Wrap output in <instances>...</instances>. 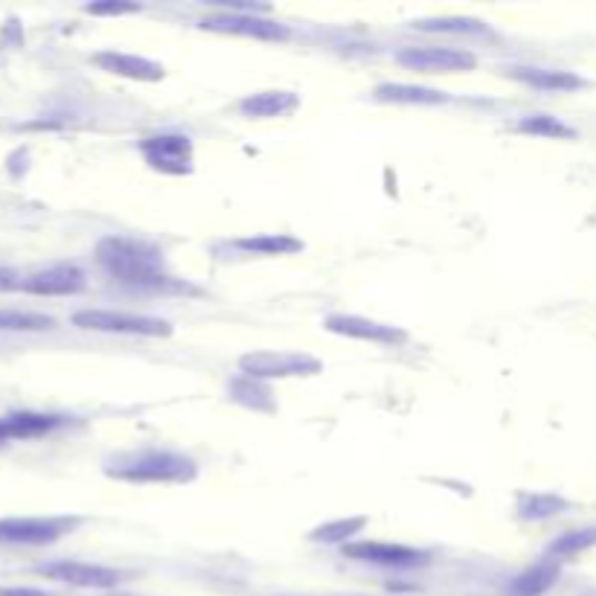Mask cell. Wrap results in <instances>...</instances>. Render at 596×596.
<instances>
[{"label": "cell", "mask_w": 596, "mask_h": 596, "mask_svg": "<svg viewBox=\"0 0 596 596\" xmlns=\"http://www.w3.org/2000/svg\"><path fill=\"white\" fill-rule=\"evenodd\" d=\"M396 62L416 73H472L477 55L463 47H402Z\"/></svg>", "instance_id": "cell-7"}, {"label": "cell", "mask_w": 596, "mask_h": 596, "mask_svg": "<svg viewBox=\"0 0 596 596\" xmlns=\"http://www.w3.org/2000/svg\"><path fill=\"white\" fill-rule=\"evenodd\" d=\"M373 97L378 102H393V105H443L452 97L440 88H425V84L407 82H384L375 84Z\"/></svg>", "instance_id": "cell-17"}, {"label": "cell", "mask_w": 596, "mask_h": 596, "mask_svg": "<svg viewBox=\"0 0 596 596\" xmlns=\"http://www.w3.org/2000/svg\"><path fill=\"white\" fill-rule=\"evenodd\" d=\"M0 596H50L41 588H0Z\"/></svg>", "instance_id": "cell-28"}, {"label": "cell", "mask_w": 596, "mask_h": 596, "mask_svg": "<svg viewBox=\"0 0 596 596\" xmlns=\"http://www.w3.org/2000/svg\"><path fill=\"white\" fill-rule=\"evenodd\" d=\"M582 596H596V588H588V590H585V594H582Z\"/></svg>", "instance_id": "cell-29"}, {"label": "cell", "mask_w": 596, "mask_h": 596, "mask_svg": "<svg viewBox=\"0 0 596 596\" xmlns=\"http://www.w3.org/2000/svg\"><path fill=\"white\" fill-rule=\"evenodd\" d=\"M230 248L245 256H291L303 251V242L289 233H260V236L236 239Z\"/></svg>", "instance_id": "cell-19"}, {"label": "cell", "mask_w": 596, "mask_h": 596, "mask_svg": "<svg viewBox=\"0 0 596 596\" xmlns=\"http://www.w3.org/2000/svg\"><path fill=\"white\" fill-rule=\"evenodd\" d=\"M239 370L256 382H280V378H312L323 373V361L297 350H253L239 358Z\"/></svg>", "instance_id": "cell-3"}, {"label": "cell", "mask_w": 596, "mask_h": 596, "mask_svg": "<svg viewBox=\"0 0 596 596\" xmlns=\"http://www.w3.org/2000/svg\"><path fill=\"white\" fill-rule=\"evenodd\" d=\"M515 509L524 521H550L565 513L567 501L553 495V492H524V495H518Z\"/></svg>", "instance_id": "cell-20"}, {"label": "cell", "mask_w": 596, "mask_h": 596, "mask_svg": "<svg viewBox=\"0 0 596 596\" xmlns=\"http://www.w3.org/2000/svg\"><path fill=\"white\" fill-rule=\"evenodd\" d=\"M138 149L143 161L161 175L181 178L195 169V145H192L190 134H175V131L152 134V138L140 140Z\"/></svg>", "instance_id": "cell-6"}, {"label": "cell", "mask_w": 596, "mask_h": 596, "mask_svg": "<svg viewBox=\"0 0 596 596\" xmlns=\"http://www.w3.org/2000/svg\"><path fill=\"white\" fill-rule=\"evenodd\" d=\"M515 129L521 134H533V138H550V140H574L576 131L567 123H562L558 117L553 114H527L521 117Z\"/></svg>", "instance_id": "cell-24"}, {"label": "cell", "mask_w": 596, "mask_h": 596, "mask_svg": "<svg viewBox=\"0 0 596 596\" xmlns=\"http://www.w3.org/2000/svg\"><path fill=\"white\" fill-rule=\"evenodd\" d=\"M506 77H513L515 82L527 84V88H535V91H547V93H570L579 91L585 79L570 73V70H558V68H513L506 70Z\"/></svg>", "instance_id": "cell-16"}, {"label": "cell", "mask_w": 596, "mask_h": 596, "mask_svg": "<svg viewBox=\"0 0 596 596\" xmlns=\"http://www.w3.org/2000/svg\"><path fill=\"white\" fill-rule=\"evenodd\" d=\"M73 326L88 332H114V335H140V337H169L172 323L152 314L114 312V309H84L73 314Z\"/></svg>", "instance_id": "cell-4"}, {"label": "cell", "mask_w": 596, "mask_h": 596, "mask_svg": "<svg viewBox=\"0 0 596 596\" xmlns=\"http://www.w3.org/2000/svg\"><path fill=\"white\" fill-rule=\"evenodd\" d=\"M346 558L352 562H364V565L378 567H396V570H407V567H422L428 562V553L407 547V544H391V542H370V538H358L341 547Z\"/></svg>", "instance_id": "cell-11"}, {"label": "cell", "mask_w": 596, "mask_h": 596, "mask_svg": "<svg viewBox=\"0 0 596 596\" xmlns=\"http://www.w3.org/2000/svg\"><path fill=\"white\" fill-rule=\"evenodd\" d=\"M55 330V317L41 312H21V309H0V332H50Z\"/></svg>", "instance_id": "cell-25"}, {"label": "cell", "mask_w": 596, "mask_h": 596, "mask_svg": "<svg viewBox=\"0 0 596 596\" xmlns=\"http://www.w3.org/2000/svg\"><path fill=\"white\" fill-rule=\"evenodd\" d=\"M36 574L47 576L53 582H64L70 588H91V590H108L117 588L125 579L120 570L105 565H91V562H77V558H62V562H50V565H39Z\"/></svg>", "instance_id": "cell-10"}, {"label": "cell", "mask_w": 596, "mask_h": 596, "mask_svg": "<svg viewBox=\"0 0 596 596\" xmlns=\"http://www.w3.org/2000/svg\"><path fill=\"white\" fill-rule=\"evenodd\" d=\"M140 9L143 7H138V3H88V7H84V12H88V16L117 18V16H138Z\"/></svg>", "instance_id": "cell-26"}, {"label": "cell", "mask_w": 596, "mask_h": 596, "mask_svg": "<svg viewBox=\"0 0 596 596\" xmlns=\"http://www.w3.org/2000/svg\"><path fill=\"white\" fill-rule=\"evenodd\" d=\"M64 416H53V413H9L0 416V443L9 440H36L50 431L62 428Z\"/></svg>", "instance_id": "cell-15"}, {"label": "cell", "mask_w": 596, "mask_h": 596, "mask_svg": "<svg viewBox=\"0 0 596 596\" xmlns=\"http://www.w3.org/2000/svg\"><path fill=\"white\" fill-rule=\"evenodd\" d=\"M105 474L120 483H192L199 477V463L169 448H140L105 459Z\"/></svg>", "instance_id": "cell-2"}, {"label": "cell", "mask_w": 596, "mask_h": 596, "mask_svg": "<svg viewBox=\"0 0 596 596\" xmlns=\"http://www.w3.org/2000/svg\"><path fill=\"white\" fill-rule=\"evenodd\" d=\"M413 27L422 32H443V36H492V27L481 18H463V16H448V18H422L413 21Z\"/></svg>", "instance_id": "cell-21"}, {"label": "cell", "mask_w": 596, "mask_h": 596, "mask_svg": "<svg viewBox=\"0 0 596 596\" xmlns=\"http://www.w3.org/2000/svg\"><path fill=\"white\" fill-rule=\"evenodd\" d=\"M199 27L210 32H222V36H242V39H256V41L291 39V30L285 23L253 16V12H213V16L201 18Z\"/></svg>", "instance_id": "cell-8"}, {"label": "cell", "mask_w": 596, "mask_h": 596, "mask_svg": "<svg viewBox=\"0 0 596 596\" xmlns=\"http://www.w3.org/2000/svg\"><path fill=\"white\" fill-rule=\"evenodd\" d=\"M97 262L111 280L140 291L178 289L166 274V260L161 248L149 245L143 239L105 236L97 242Z\"/></svg>", "instance_id": "cell-1"}, {"label": "cell", "mask_w": 596, "mask_h": 596, "mask_svg": "<svg viewBox=\"0 0 596 596\" xmlns=\"http://www.w3.org/2000/svg\"><path fill=\"white\" fill-rule=\"evenodd\" d=\"M596 547V527H582V529H567V533L556 535L547 550H544V558L550 562H565V558H574L579 553L590 550Z\"/></svg>", "instance_id": "cell-22"}, {"label": "cell", "mask_w": 596, "mask_h": 596, "mask_svg": "<svg viewBox=\"0 0 596 596\" xmlns=\"http://www.w3.org/2000/svg\"><path fill=\"white\" fill-rule=\"evenodd\" d=\"M297 108L300 97L294 91H256L239 102V114L248 120H280L294 114Z\"/></svg>", "instance_id": "cell-14"}, {"label": "cell", "mask_w": 596, "mask_h": 596, "mask_svg": "<svg viewBox=\"0 0 596 596\" xmlns=\"http://www.w3.org/2000/svg\"><path fill=\"white\" fill-rule=\"evenodd\" d=\"M93 64L105 73L134 79V82H161L166 77V68L161 62L138 53H120V50H102V53L93 55Z\"/></svg>", "instance_id": "cell-12"}, {"label": "cell", "mask_w": 596, "mask_h": 596, "mask_svg": "<svg viewBox=\"0 0 596 596\" xmlns=\"http://www.w3.org/2000/svg\"><path fill=\"white\" fill-rule=\"evenodd\" d=\"M23 291L39 297H70L84 291V274L77 265H53L23 280Z\"/></svg>", "instance_id": "cell-13"}, {"label": "cell", "mask_w": 596, "mask_h": 596, "mask_svg": "<svg viewBox=\"0 0 596 596\" xmlns=\"http://www.w3.org/2000/svg\"><path fill=\"white\" fill-rule=\"evenodd\" d=\"M323 330L332 332V335L350 337V341H364V344L402 346L411 341V335L402 326L373 321V317H361V314H330L323 321Z\"/></svg>", "instance_id": "cell-9"}, {"label": "cell", "mask_w": 596, "mask_h": 596, "mask_svg": "<svg viewBox=\"0 0 596 596\" xmlns=\"http://www.w3.org/2000/svg\"><path fill=\"white\" fill-rule=\"evenodd\" d=\"M558 574H562V567H558V562L542 558L538 565L527 567L524 574L515 576V579L509 582V588H506V594H509V596H544L558 582Z\"/></svg>", "instance_id": "cell-18"}, {"label": "cell", "mask_w": 596, "mask_h": 596, "mask_svg": "<svg viewBox=\"0 0 596 596\" xmlns=\"http://www.w3.org/2000/svg\"><path fill=\"white\" fill-rule=\"evenodd\" d=\"M16 289H23L18 271L0 265V294H3V291H16Z\"/></svg>", "instance_id": "cell-27"}, {"label": "cell", "mask_w": 596, "mask_h": 596, "mask_svg": "<svg viewBox=\"0 0 596 596\" xmlns=\"http://www.w3.org/2000/svg\"><path fill=\"white\" fill-rule=\"evenodd\" d=\"M364 527H367V515H350V518L326 521L321 527H314L309 538L321 544H350L355 535L364 533Z\"/></svg>", "instance_id": "cell-23"}, {"label": "cell", "mask_w": 596, "mask_h": 596, "mask_svg": "<svg viewBox=\"0 0 596 596\" xmlns=\"http://www.w3.org/2000/svg\"><path fill=\"white\" fill-rule=\"evenodd\" d=\"M82 527L77 515H36V518H0V544L44 547Z\"/></svg>", "instance_id": "cell-5"}]
</instances>
